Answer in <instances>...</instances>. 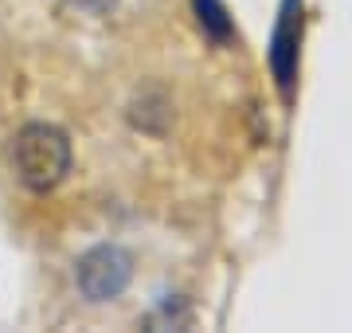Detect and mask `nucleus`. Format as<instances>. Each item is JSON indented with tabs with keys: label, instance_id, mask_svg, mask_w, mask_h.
Segmentation results:
<instances>
[{
	"label": "nucleus",
	"instance_id": "obj_2",
	"mask_svg": "<svg viewBox=\"0 0 352 333\" xmlns=\"http://www.w3.org/2000/svg\"><path fill=\"white\" fill-rule=\"evenodd\" d=\"M129 279H133V259L118 244L90 247L75 267L78 294L87 298V302H113V298H122Z\"/></svg>",
	"mask_w": 352,
	"mask_h": 333
},
{
	"label": "nucleus",
	"instance_id": "obj_1",
	"mask_svg": "<svg viewBox=\"0 0 352 333\" xmlns=\"http://www.w3.org/2000/svg\"><path fill=\"white\" fill-rule=\"evenodd\" d=\"M12 169L20 184L32 193H47L71 169V141L59 126L47 122H32L16 133L12 141Z\"/></svg>",
	"mask_w": 352,
	"mask_h": 333
},
{
	"label": "nucleus",
	"instance_id": "obj_4",
	"mask_svg": "<svg viewBox=\"0 0 352 333\" xmlns=\"http://www.w3.org/2000/svg\"><path fill=\"white\" fill-rule=\"evenodd\" d=\"M196 16H200V28L215 43H227L231 32H235V24H231V16H227V8L219 0H196Z\"/></svg>",
	"mask_w": 352,
	"mask_h": 333
},
{
	"label": "nucleus",
	"instance_id": "obj_5",
	"mask_svg": "<svg viewBox=\"0 0 352 333\" xmlns=\"http://www.w3.org/2000/svg\"><path fill=\"white\" fill-rule=\"evenodd\" d=\"M71 4H75V8H82V12H106L113 0H71Z\"/></svg>",
	"mask_w": 352,
	"mask_h": 333
},
{
	"label": "nucleus",
	"instance_id": "obj_3",
	"mask_svg": "<svg viewBox=\"0 0 352 333\" xmlns=\"http://www.w3.org/2000/svg\"><path fill=\"white\" fill-rule=\"evenodd\" d=\"M298 52H302V0H282L274 36H270V71H274L282 98H294Z\"/></svg>",
	"mask_w": 352,
	"mask_h": 333
}]
</instances>
